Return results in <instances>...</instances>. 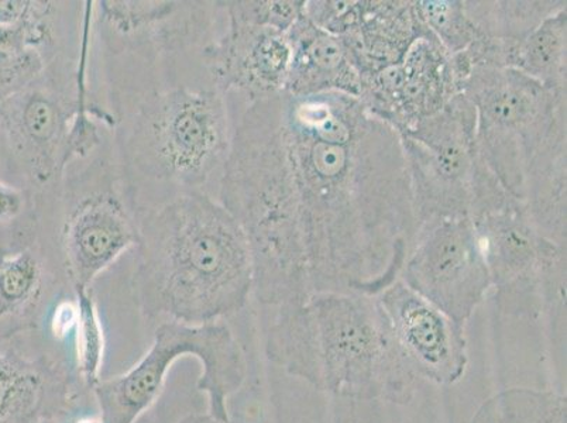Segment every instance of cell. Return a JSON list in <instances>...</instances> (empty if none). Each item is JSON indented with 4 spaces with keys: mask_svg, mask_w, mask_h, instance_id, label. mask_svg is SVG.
<instances>
[{
    "mask_svg": "<svg viewBox=\"0 0 567 423\" xmlns=\"http://www.w3.org/2000/svg\"><path fill=\"white\" fill-rule=\"evenodd\" d=\"M281 116L312 292L378 297L420 230L400 133L342 92H281Z\"/></svg>",
    "mask_w": 567,
    "mask_h": 423,
    "instance_id": "1",
    "label": "cell"
},
{
    "mask_svg": "<svg viewBox=\"0 0 567 423\" xmlns=\"http://www.w3.org/2000/svg\"><path fill=\"white\" fill-rule=\"evenodd\" d=\"M134 301L147 321L204 324L240 312L252 293V257L218 198L185 194L137 214Z\"/></svg>",
    "mask_w": 567,
    "mask_h": 423,
    "instance_id": "2",
    "label": "cell"
},
{
    "mask_svg": "<svg viewBox=\"0 0 567 423\" xmlns=\"http://www.w3.org/2000/svg\"><path fill=\"white\" fill-rule=\"evenodd\" d=\"M216 198L249 240L252 296L260 306L306 302L311 278L300 196L284 141L281 94L247 103L234 126Z\"/></svg>",
    "mask_w": 567,
    "mask_h": 423,
    "instance_id": "3",
    "label": "cell"
},
{
    "mask_svg": "<svg viewBox=\"0 0 567 423\" xmlns=\"http://www.w3.org/2000/svg\"><path fill=\"white\" fill-rule=\"evenodd\" d=\"M266 358L288 375L339 399L410 404L416 376L401 358L378 298L312 292L272 309Z\"/></svg>",
    "mask_w": 567,
    "mask_h": 423,
    "instance_id": "4",
    "label": "cell"
},
{
    "mask_svg": "<svg viewBox=\"0 0 567 423\" xmlns=\"http://www.w3.org/2000/svg\"><path fill=\"white\" fill-rule=\"evenodd\" d=\"M113 100L125 110L116 117L117 165L136 212L147 194L162 205L219 189L235 125L218 86L162 85Z\"/></svg>",
    "mask_w": 567,
    "mask_h": 423,
    "instance_id": "5",
    "label": "cell"
},
{
    "mask_svg": "<svg viewBox=\"0 0 567 423\" xmlns=\"http://www.w3.org/2000/svg\"><path fill=\"white\" fill-rule=\"evenodd\" d=\"M400 137L420 229L445 219H477L514 198L478 152L476 110L465 95L453 96Z\"/></svg>",
    "mask_w": 567,
    "mask_h": 423,
    "instance_id": "6",
    "label": "cell"
},
{
    "mask_svg": "<svg viewBox=\"0 0 567 423\" xmlns=\"http://www.w3.org/2000/svg\"><path fill=\"white\" fill-rule=\"evenodd\" d=\"M90 30L82 32L79 60L55 56L0 106L10 154L28 189L43 204L56 194L70 165L81 162L75 131L95 106L86 80Z\"/></svg>",
    "mask_w": 567,
    "mask_h": 423,
    "instance_id": "7",
    "label": "cell"
},
{
    "mask_svg": "<svg viewBox=\"0 0 567 423\" xmlns=\"http://www.w3.org/2000/svg\"><path fill=\"white\" fill-rule=\"evenodd\" d=\"M199 361V392L208 400V414L230 417L229 400L244 386L247 360L244 348L225 322L158 323L147 353L126 373L101 380L94 389L101 423H136L162 394L175 361Z\"/></svg>",
    "mask_w": 567,
    "mask_h": 423,
    "instance_id": "8",
    "label": "cell"
},
{
    "mask_svg": "<svg viewBox=\"0 0 567 423\" xmlns=\"http://www.w3.org/2000/svg\"><path fill=\"white\" fill-rule=\"evenodd\" d=\"M461 94L476 110L484 163L524 203L530 163L551 137L566 131V92L549 90L517 70L476 66Z\"/></svg>",
    "mask_w": 567,
    "mask_h": 423,
    "instance_id": "9",
    "label": "cell"
},
{
    "mask_svg": "<svg viewBox=\"0 0 567 423\" xmlns=\"http://www.w3.org/2000/svg\"><path fill=\"white\" fill-rule=\"evenodd\" d=\"M45 205L60 209L53 244L74 292L91 290L106 268L137 245L136 208L118 165L105 158L65 174Z\"/></svg>",
    "mask_w": 567,
    "mask_h": 423,
    "instance_id": "10",
    "label": "cell"
},
{
    "mask_svg": "<svg viewBox=\"0 0 567 423\" xmlns=\"http://www.w3.org/2000/svg\"><path fill=\"white\" fill-rule=\"evenodd\" d=\"M496 306L513 318L538 321L566 314V247L536 228L523 200L473 219Z\"/></svg>",
    "mask_w": 567,
    "mask_h": 423,
    "instance_id": "11",
    "label": "cell"
},
{
    "mask_svg": "<svg viewBox=\"0 0 567 423\" xmlns=\"http://www.w3.org/2000/svg\"><path fill=\"white\" fill-rule=\"evenodd\" d=\"M400 280L462 327L493 290L471 218L422 226Z\"/></svg>",
    "mask_w": 567,
    "mask_h": 423,
    "instance_id": "12",
    "label": "cell"
},
{
    "mask_svg": "<svg viewBox=\"0 0 567 423\" xmlns=\"http://www.w3.org/2000/svg\"><path fill=\"white\" fill-rule=\"evenodd\" d=\"M97 2L96 22L110 53L156 61L195 49L208 38L220 2Z\"/></svg>",
    "mask_w": 567,
    "mask_h": 423,
    "instance_id": "13",
    "label": "cell"
},
{
    "mask_svg": "<svg viewBox=\"0 0 567 423\" xmlns=\"http://www.w3.org/2000/svg\"><path fill=\"white\" fill-rule=\"evenodd\" d=\"M359 100L402 133L461 94L452 56L434 35L416 39L400 64L360 80Z\"/></svg>",
    "mask_w": 567,
    "mask_h": 423,
    "instance_id": "14",
    "label": "cell"
},
{
    "mask_svg": "<svg viewBox=\"0 0 567 423\" xmlns=\"http://www.w3.org/2000/svg\"><path fill=\"white\" fill-rule=\"evenodd\" d=\"M375 298L401 358L417 380L453 385L465 376V327L417 296L400 278Z\"/></svg>",
    "mask_w": 567,
    "mask_h": 423,
    "instance_id": "15",
    "label": "cell"
},
{
    "mask_svg": "<svg viewBox=\"0 0 567 423\" xmlns=\"http://www.w3.org/2000/svg\"><path fill=\"white\" fill-rule=\"evenodd\" d=\"M225 18V32L200 49L210 80L224 94L237 92L247 103L281 94L291 64L288 33Z\"/></svg>",
    "mask_w": 567,
    "mask_h": 423,
    "instance_id": "16",
    "label": "cell"
},
{
    "mask_svg": "<svg viewBox=\"0 0 567 423\" xmlns=\"http://www.w3.org/2000/svg\"><path fill=\"white\" fill-rule=\"evenodd\" d=\"M85 391L72 361L13 348L0 352V423H64Z\"/></svg>",
    "mask_w": 567,
    "mask_h": 423,
    "instance_id": "17",
    "label": "cell"
},
{
    "mask_svg": "<svg viewBox=\"0 0 567 423\" xmlns=\"http://www.w3.org/2000/svg\"><path fill=\"white\" fill-rule=\"evenodd\" d=\"M54 244L0 251V343L39 329L56 303L74 296ZM74 292V291H72Z\"/></svg>",
    "mask_w": 567,
    "mask_h": 423,
    "instance_id": "18",
    "label": "cell"
},
{
    "mask_svg": "<svg viewBox=\"0 0 567 423\" xmlns=\"http://www.w3.org/2000/svg\"><path fill=\"white\" fill-rule=\"evenodd\" d=\"M291 64L282 92L292 96L342 92L360 97V75L342 39L302 17L288 32Z\"/></svg>",
    "mask_w": 567,
    "mask_h": 423,
    "instance_id": "19",
    "label": "cell"
},
{
    "mask_svg": "<svg viewBox=\"0 0 567 423\" xmlns=\"http://www.w3.org/2000/svg\"><path fill=\"white\" fill-rule=\"evenodd\" d=\"M427 33L411 0H364L359 24L340 39L362 80L400 64L411 44Z\"/></svg>",
    "mask_w": 567,
    "mask_h": 423,
    "instance_id": "20",
    "label": "cell"
},
{
    "mask_svg": "<svg viewBox=\"0 0 567 423\" xmlns=\"http://www.w3.org/2000/svg\"><path fill=\"white\" fill-rule=\"evenodd\" d=\"M567 131L556 134L540 149L527 174L524 205L536 228L556 245L566 247Z\"/></svg>",
    "mask_w": 567,
    "mask_h": 423,
    "instance_id": "21",
    "label": "cell"
},
{
    "mask_svg": "<svg viewBox=\"0 0 567 423\" xmlns=\"http://www.w3.org/2000/svg\"><path fill=\"white\" fill-rule=\"evenodd\" d=\"M507 69L523 72L549 90L567 87V8L551 14L509 51Z\"/></svg>",
    "mask_w": 567,
    "mask_h": 423,
    "instance_id": "22",
    "label": "cell"
},
{
    "mask_svg": "<svg viewBox=\"0 0 567 423\" xmlns=\"http://www.w3.org/2000/svg\"><path fill=\"white\" fill-rule=\"evenodd\" d=\"M471 423H567V400L549 390L512 386L483 402Z\"/></svg>",
    "mask_w": 567,
    "mask_h": 423,
    "instance_id": "23",
    "label": "cell"
},
{
    "mask_svg": "<svg viewBox=\"0 0 567 423\" xmlns=\"http://www.w3.org/2000/svg\"><path fill=\"white\" fill-rule=\"evenodd\" d=\"M567 8L566 2H466L468 18L489 39L518 43L545 19Z\"/></svg>",
    "mask_w": 567,
    "mask_h": 423,
    "instance_id": "24",
    "label": "cell"
},
{
    "mask_svg": "<svg viewBox=\"0 0 567 423\" xmlns=\"http://www.w3.org/2000/svg\"><path fill=\"white\" fill-rule=\"evenodd\" d=\"M75 321L71 330L72 363L86 390L100 383L105 358V332L92 290L75 291Z\"/></svg>",
    "mask_w": 567,
    "mask_h": 423,
    "instance_id": "25",
    "label": "cell"
},
{
    "mask_svg": "<svg viewBox=\"0 0 567 423\" xmlns=\"http://www.w3.org/2000/svg\"><path fill=\"white\" fill-rule=\"evenodd\" d=\"M417 19L451 55L465 53L484 38L468 18L463 0H416Z\"/></svg>",
    "mask_w": 567,
    "mask_h": 423,
    "instance_id": "26",
    "label": "cell"
},
{
    "mask_svg": "<svg viewBox=\"0 0 567 423\" xmlns=\"http://www.w3.org/2000/svg\"><path fill=\"white\" fill-rule=\"evenodd\" d=\"M221 7L226 17L288 33L306 12V0H245L221 2Z\"/></svg>",
    "mask_w": 567,
    "mask_h": 423,
    "instance_id": "27",
    "label": "cell"
},
{
    "mask_svg": "<svg viewBox=\"0 0 567 423\" xmlns=\"http://www.w3.org/2000/svg\"><path fill=\"white\" fill-rule=\"evenodd\" d=\"M364 0H308L306 17L324 32L343 38L362 19Z\"/></svg>",
    "mask_w": 567,
    "mask_h": 423,
    "instance_id": "28",
    "label": "cell"
},
{
    "mask_svg": "<svg viewBox=\"0 0 567 423\" xmlns=\"http://www.w3.org/2000/svg\"><path fill=\"white\" fill-rule=\"evenodd\" d=\"M43 203L28 188L0 183V225H17L18 228L40 234Z\"/></svg>",
    "mask_w": 567,
    "mask_h": 423,
    "instance_id": "29",
    "label": "cell"
},
{
    "mask_svg": "<svg viewBox=\"0 0 567 423\" xmlns=\"http://www.w3.org/2000/svg\"><path fill=\"white\" fill-rule=\"evenodd\" d=\"M49 63L48 56L35 53L18 63L0 64V106L14 92L38 79Z\"/></svg>",
    "mask_w": 567,
    "mask_h": 423,
    "instance_id": "30",
    "label": "cell"
},
{
    "mask_svg": "<svg viewBox=\"0 0 567 423\" xmlns=\"http://www.w3.org/2000/svg\"><path fill=\"white\" fill-rule=\"evenodd\" d=\"M33 4L28 0H0V25L22 22L32 12Z\"/></svg>",
    "mask_w": 567,
    "mask_h": 423,
    "instance_id": "31",
    "label": "cell"
},
{
    "mask_svg": "<svg viewBox=\"0 0 567 423\" xmlns=\"http://www.w3.org/2000/svg\"><path fill=\"white\" fill-rule=\"evenodd\" d=\"M178 423H266L261 421L260 417L256 416H231L229 420L221 421L216 420V417L210 416L208 412L206 414H194L185 416L184 420Z\"/></svg>",
    "mask_w": 567,
    "mask_h": 423,
    "instance_id": "32",
    "label": "cell"
}]
</instances>
